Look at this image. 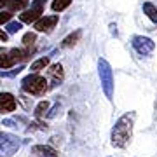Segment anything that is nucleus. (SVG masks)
I'll return each instance as SVG.
<instances>
[{
    "mask_svg": "<svg viewBox=\"0 0 157 157\" xmlns=\"http://www.w3.org/2000/svg\"><path fill=\"white\" fill-rule=\"evenodd\" d=\"M143 12L148 16L150 21L157 23V6H154L152 2H145V4H143Z\"/></svg>",
    "mask_w": 157,
    "mask_h": 157,
    "instance_id": "obj_14",
    "label": "nucleus"
},
{
    "mask_svg": "<svg viewBox=\"0 0 157 157\" xmlns=\"http://www.w3.org/2000/svg\"><path fill=\"white\" fill-rule=\"evenodd\" d=\"M11 17H12V12H0V25L2 23H9L11 21Z\"/></svg>",
    "mask_w": 157,
    "mask_h": 157,
    "instance_id": "obj_21",
    "label": "nucleus"
},
{
    "mask_svg": "<svg viewBox=\"0 0 157 157\" xmlns=\"http://www.w3.org/2000/svg\"><path fill=\"white\" fill-rule=\"evenodd\" d=\"M70 4H72V0H52L51 9H52L54 12H61V11H65Z\"/></svg>",
    "mask_w": 157,
    "mask_h": 157,
    "instance_id": "obj_16",
    "label": "nucleus"
},
{
    "mask_svg": "<svg viewBox=\"0 0 157 157\" xmlns=\"http://www.w3.org/2000/svg\"><path fill=\"white\" fill-rule=\"evenodd\" d=\"M33 154H37L39 157H59L54 148H51V147H47V145H35Z\"/></svg>",
    "mask_w": 157,
    "mask_h": 157,
    "instance_id": "obj_11",
    "label": "nucleus"
},
{
    "mask_svg": "<svg viewBox=\"0 0 157 157\" xmlns=\"http://www.w3.org/2000/svg\"><path fill=\"white\" fill-rule=\"evenodd\" d=\"M47 112H49V101H40L39 105L35 107V117L40 119V117H45L47 115Z\"/></svg>",
    "mask_w": 157,
    "mask_h": 157,
    "instance_id": "obj_15",
    "label": "nucleus"
},
{
    "mask_svg": "<svg viewBox=\"0 0 157 157\" xmlns=\"http://www.w3.org/2000/svg\"><path fill=\"white\" fill-rule=\"evenodd\" d=\"M58 21H59V16H40L37 21L33 23V28L37 30V32H45V33H49L51 30L54 28L58 25Z\"/></svg>",
    "mask_w": 157,
    "mask_h": 157,
    "instance_id": "obj_7",
    "label": "nucleus"
},
{
    "mask_svg": "<svg viewBox=\"0 0 157 157\" xmlns=\"http://www.w3.org/2000/svg\"><path fill=\"white\" fill-rule=\"evenodd\" d=\"M33 54V47H26V49H12L9 52V56L14 59V61H26L30 56Z\"/></svg>",
    "mask_w": 157,
    "mask_h": 157,
    "instance_id": "obj_10",
    "label": "nucleus"
},
{
    "mask_svg": "<svg viewBox=\"0 0 157 157\" xmlns=\"http://www.w3.org/2000/svg\"><path fill=\"white\" fill-rule=\"evenodd\" d=\"M7 7L11 9L9 12H12V11H21V9H26V7H28V0H11Z\"/></svg>",
    "mask_w": 157,
    "mask_h": 157,
    "instance_id": "obj_17",
    "label": "nucleus"
},
{
    "mask_svg": "<svg viewBox=\"0 0 157 157\" xmlns=\"http://www.w3.org/2000/svg\"><path fill=\"white\" fill-rule=\"evenodd\" d=\"M9 2H11V0H0V9L7 7V6H9Z\"/></svg>",
    "mask_w": 157,
    "mask_h": 157,
    "instance_id": "obj_23",
    "label": "nucleus"
},
{
    "mask_svg": "<svg viewBox=\"0 0 157 157\" xmlns=\"http://www.w3.org/2000/svg\"><path fill=\"white\" fill-rule=\"evenodd\" d=\"M80 37H82V30H75V32H72L70 35H67V37L63 39L61 47H72V45H75L78 40H80Z\"/></svg>",
    "mask_w": 157,
    "mask_h": 157,
    "instance_id": "obj_12",
    "label": "nucleus"
},
{
    "mask_svg": "<svg viewBox=\"0 0 157 157\" xmlns=\"http://www.w3.org/2000/svg\"><path fill=\"white\" fill-rule=\"evenodd\" d=\"M17 107L16 98L11 93H0V113H11Z\"/></svg>",
    "mask_w": 157,
    "mask_h": 157,
    "instance_id": "obj_9",
    "label": "nucleus"
},
{
    "mask_svg": "<svg viewBox=\"0 0 157 157\" xmlns=\"http://www.w3.org/2000/svg\"><path fill=\"white\" fill-rule=\"evenodd\" d=\"M44 4H45V0H35L30 9H26L23 14H19L21 23H30L32 25V23L37 21L42 16V12H44Z\"/></svg>",
    "mask_w": 157,
    "mask_h": 157,
    "instance_id": "obj_5",
    "label": "nucleus"
},
{
    "mask_svg": "<svg viewBox=\"0 0 157 157\" xmlns=\"http://www.w3.org/2000/svg\"><path fill=\"white\" fill-rule=\"evenodd\" d=\"M135 112H128L121 115L115 126L112 128V136H110V143L115 148H126L131 143L133 138V126H135Z\"/></svg>",
    "mask_w": 157,
    "mask_h": 157,
    "instance_id": "obj_1",
    "label": "nucleus"
},
{
    "mask_svg": "<svg viewBox=\"0 0 157 157\" xmlns=\"http://www.w3.org/2000/svg\"><path fill=\"white\" fill-rule=\"evenodd\" d=\"M16 65V61L12 59L9 54H0V68L2 70H7V68H11Z\"/></svg>",
    "mask_w": 157,
    "mask_h": 157,
    "instance_id": "obj_18",
    "label": "nucleus"
},
{
    "mask_svg": "<svg viewBox=\"0 0 157 157\" xmlns=\"http://www.w3.org/2000/svg\"><path fill=\"white\" fill-rule=\"evenodd\" d=\"M21 89L30 96H44L49 89L47 86V78L39 75V73H30L23 78L21 82Z\"/></svg>",
    "mask_w": 157,
    "mask_h": 157,
    "instance_id": "obj_2",
    "label": "nucleus"
},
{
    "mask_svg": "<svg viewBox=\"0 0 157 157\" xmlns=\"http://www.w3.org/2000/svg\"><path fill=\"white\" fill-rule=\"evenodd\" d=\"M19 147H21V141L17 136L0 133V157H12L19 150Z\"/></svg>",
    "mask_w": 157,
    "mask_h": 157,
    "instance_id": "obj_4",
    "label": "nucleus"
},
{
    "mask_svg": "<svg viewBox=\"0 0 157 157\" xmlns=\"http://www.w3.org/2000/svg\"><path fill=\"white\" fill-rule=\"evenodd\" d=\"M7 37H9V35H7L6 32H4V30H0V42H6Z\"/></svg>",
    "mask_w": 157,
    "mask_h": 157,
    "instance_id": "obj_22",
    "label": "nucleus"
},
{
    "mask_svg": "<svg viewBox=\"0 0 157 157\" xmlns=\"http://www.w3.org/2000/svg\"><path fill=\"white\" fill-rule=\"evenodd\" d=\"M98 73H100V82H101V89L105 93L108 100H113V72L110 63L105 58L98 59Z\"/></svg>",
    "mask_w": 157,
    "mask_h": 157,
    "instance_id": "obj_3",
    "label": "nucleus"
},
{
    "mask_svg": "<svg viewBox=\"0 0 157 157\" xmlns=\"http://www.w3.org/2000/svg\"><path fill=\"white\" fill-rule=\"evenodd\" d=\"M49 67V58L44 56V58H39L37 61L32 63V67H30V70H32V73H39L40 70H45V68Z\"/></svg>",
    "mask_w": 157,
    "mask_h": 157,
    "instance_id": "obj_13",
    "label": "nucleus"
},
{
    "mask_svg": "<svg viewBox=\"0 0 157 157\" xmlns=\"http://www.w3.org/2000/svg\"><path fill=\"white\" fill-rule=\"evenodd\" d=\"M47 84H51V87L54 86H59L65 78V73H63V65L61 63H56V65H51L47 68Z\"/></svg>",
    "mask_w": 157,
    "mask_h": 157,
    "instance_id": "obj_8",
    "label": "nucleus"
},
{
    "mask_svg": "<svg viewBox=\"0 0 157 157\" xmlns=\"http://www.w3.org/2000/svg\"><path fill=\"white\" fill-rule=\"evenodd\" d=\"M131 45H133V49L141 54V56H147V54H150L155 44H154V40L148 39V37H143V35H135L133 39H131Z\"/></svg>",
    "mask_w": 157,
    "mask_h": 157,
    "instance_id": "obj_6",
    "label": "nucleus"
},
{
    "mask_svg": "<svg viewBox=\"0 0 157 157\" xmlns=\"http://www.w3.org/2000/svg\"><path fill=\"white\" fill-rule=\"evenodd\" d=\"M35 40H37V35L33 33V32H28V33H25L23 35V45L25 47H33V44H35Z\"/></svg>",
    "mask_w": 157,
    "mask_h": 157,
    "instance_id": "obj_19",
    "label": "nucleus"
},
{
    "mask_svg": "<svg viewBox=\"0 0 157 157\" xmlns=\"http://www.w3.org/2000/svg\"><path fill=\"white\" fill-rule=\"evenodd\" d=\"M21 28H23V25L21 23H17V21H12V23L7 25V32H9V33H17Z\"/></svg>",
    "mask_w": 157,
    "mask_h": 157,
    "instance_id": "obj_20",
    "label": "nucleus"
}]
</instances>
